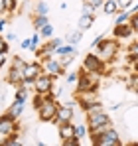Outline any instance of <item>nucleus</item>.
Returning a JSON list of instances; mask_svg holds the SVG:
<instances>
[{"label": "nucleus", "instance_id": "nucleus-46", "mask_svg": "<svg viewBox=\"0 0 138 146\" xmlns=\"http://www.w3.org/2000/svg\"><path fill=\"white\" fill-rule=\"evenodd\" d=\"M20 48H22V49H28V48H30V38H28V40H22V42H20Z\"/></svg>", "mask_w": 138, "mask_h": 146}, {"label": "nucleus", "instance_id": "nucleus-36", "mask_svg": "<svg viewBox=\"0 0 138 146\" xmlns=\"http://www.w3.org/2000/svg\"><path fill=\"white\" fill-rule=\"evenodd\" d=\"M63 146H79L81 144V140L77 138V136H73V138H67V140H61Z\"/></svg>", "mask_w": 138, "mask_h": 146}, {"label": "nucleus", "instance_id": "nucleus-47", "mask_svg": "<svg viewBox=\"0 0 138 146\" xmlns=\"http://www.w3.org/2000/svg\"><path fill=\"white\" fill-rule=\"evenodd\" d=\"M101 42H103V36H97V38H95V40H93V48H97V46H99V44H101Z\"/></svg>", "mask_w": 138, "mask_h": 146}, {"label": "nucleus", "instance_id": "nucleus-8", "mask_svg": "<svg viewBox=\"0 0 138 146\" xmlns=\"http://www.w3.org/2000/svg\"><path fill=\"white\" fill-rule=\"evenodd\" d=\"M0 132L6 134V136H10L14 132H20V122L16 121V119H12L8 113H4L0 117Z\"/></svg>", "mask_w": 138, "mask_h": 146}, {"label": "nucleus", "instance_id": "nucleus-27", "mask_svg": "<svg viewBox=\"0 0 138 146\" xmlns=\"http://www.w3.org/2000/svg\"><path fill=\"white\" fill-rule=\"evenodd\" d=\"M20 144H22V140H20V132H14V134L6 136V144H4V146H20Z\"/></svg>", "mask_w": 138, "mask_h": 146}, {"label": "nucleus", "instance_id": "nucleus-54", "mask_svg": "<svg viewBox=\"0 0 138 146\" xmlns=\"http://www.w3.org/2000/svg\"><path fill=\"white\" fill-rule=\"evenodd\" d=\"M81 2H87V0H81Z\"/></svg>", "mask_w": 138, "mask_h": 146}, {"label": "nucleus", "instance_id": "nucleus-53", "mask_svg": "<svg viewBox=\"0 0 138 146\" xmlns=\"http://www.w3.org/2000/svg\"><path fill=\"white\" fill-rule=\"evenodd\" d=\"M134 93H136V95H138V87H136V89H134Z\"/></svg>", "mask_w": 138, "mask_h": 146}, {"label": "nucleus", "instance_id": "nucleus-11", "mask_svg": "<svg viewBox=\"0 0 138 146\" xmlns=\"http://www.w3.org/2000/svg\"><path fill=\"white\" fill-rule=\"evenodd\" d=\"M109 122H113V121H111V117H109L105 111L87 117V126H89V130H95L97 126H103V124H109Z\"/></svg>", "mask_w": 138, "mask_h": 146}, {"label": "nucleus", "instance_id": "nucleus-19", "mask_svg": "<svg viewBox=\"0 0 138 146\" xmlns=\"http://www.w3.org/2000/svg\"><path fill=\"white\" fill-rule=\"evenodd\" d=\"M65 53H73V55H77V49H75V46L73 44H61L59 48H55V51H53V55H65Z\"/></svg>", "mask_w": 138, "mask_h": 146}, {"label": "nucleus", "instance_id": "nucleus-44", "mask_svg": "<svg viewBox=\"0 0 138 146\" xmlns=\"http://www.w3.org/2000/svg\"><path fill=\"white\" fill-rule=\"evenodd\" d=\"M6 28H8V20H6V18H2V16H0V34H2V32H4V30H6Z\"/></svg>", "mask_w": 138, "mask_h": 146}, {"label": "nucleus", "instance_id": "nucleus-50", "mask_svg": "<svg viewBox=\"0 0 138 146\" xmlns=\"http://www.w3.org/2000/svg\"><path fill=\"white\" fill-rule=\"evenodd\" d=\"M4 63H6V53H2V55H0V69L4 67Z\"/></svg>", "mask_w": 138, "mask_h": 146}, {"label": "nucleus", "instance_id": "nucleus-31", "mask_svg": "<svg viewBox=\"0 0 138 146\" xmlns=\"http://www.w3.org/2000/svg\"><path fill=\"white\" fill-rule=\"evenodd\" d=\"M40 36H42V38H53V26L46 24L42 30H40Z\"/></svg>", "mask_w": 138, "mask_h": 146}, {"label": "nucleus", "instance_id": "nucleus-22", "mask_svg": "<svg viewBox=\"0 0 138 146\" xmlns=\"http://www.w3.org/2000/svg\"><path fill=\"white\" fill-rule=\"evenodd\" d=\"M75 136H77L79 140H83L85 136H89V126H87L85 122H79V124H75Z\"/></svg>", "mask_w": 138, "mask_h": 146}, {"label": "nucleus", "instance_id": "nucleus-23", "mask_svg": "<svg viewBox=\"0 0 138 146\" xmlns=\"http://www.w3.org/2000/svg\"><path fill=\"white\" fill-rule=\"evenodd\" d=\"M130 12L128 10H120V12H116V16H115V26L116 24H126V22H130Z\"/></svg>", "mask_w": 138, "mask_h": 146}, {"label": "nucleus", "instance_id": "nucleus-41", "mask_svg": "<svg viewBox=\"0 0 138 146\" xmlns=\"http://www.w3.org/2000/svg\"><path fill=\"white\" fill-rule=\"evenodd\" d=\"M128 53H130V57H136V55H138V40L128 48Z\"/></svg>", "mask_w": 138, "mask_h": 146}, {"label": "nucleus", "instance_id": "nucleus-40", "mask_svg": "<svg viewBox=\"0 0 138 146\" xmlns=\"http://www.w3.org/2000/svg\"><path fill=\"white\" fill-rule=\"evenodd\" d=\"M49 44L53 46V51H55V48H59L61 44H65V40H61V38H51V40H49Z\"/></svg>", "mask_w": 138, "mask_h": 146}, {"label": "nucleus", "instance_id": "nucleus-51", "mask_svg": "<svg viewBox=\"0 0 138 146\" xmlns=\"http://www.w3.org/2000/svg\"><path fill=\"white\" fill-rule=\"evenodd\" d=\"M128 12H130V14H136V12H138V2H136V4H132V8H130Z\"/></svg>", "mask_w": 138, "mask_h": 146}, {"label": "nucleus", "instance_id": "nucleus-6", "mask_svg": "<svg viewBox=\"0 0 138 146\" xmlns=\"http://www.w3.org/2000/svg\"><path fill=\"white\" fill-rule=\"evenodd\" d=\"M42 65H44V73H49V75L55 77V79L61 77V75H65V71H67V69L61 65V61H59L57 55H55V57H53V55L47 57L46 61H42Z\"/></svg>", "mask_w": 138, "mask_h": 146}, {"label": "nucleus", "instance_id": "nucleus-29", "mask_svg": "<svg viewBox=\"0 0 138 146\" xmlns=\"http://www.w3.org/2000/svg\"><path fill=\"white\" fill-rule=\"evenodd\" d=\"M46 101V95H42V93H36L34 97H32V105H34V109L38 111L40 107H42V103Z\"/></svg>", "mask_w": 138, "mask_h": 146}, {"label": "nucleus", "instance_id": "nucleus-48", "mask_svg": "<svg viewBox=\"0 0 138 146\" xmlns=\"http://www.w3.org/2000/svg\"><path fill=\"white\" fill-rule=\"evenodd\" d=\"M132 69L138 73V55H136V57H132Z\"/></svg>", "mask_w": 138, "mask_h": 146}, {"label": "nucleus", "instance_id": "nucleus-18", "mask_svg": "<svg viewBox=\"0 0 138 146\" xmlns=\"http://www.w3.org/2000/svg\"><path fill=\"white\" fill-rule=\"evenodd\" d=\"M95 24V14L93 16H83L81 14V18H79V24H77V28L81 30V32H87L91 26Z\"/></svg>", "mask_w": 138, "mask_h": 146}, {"label": "nucleus", "instance_id": "nucleus-4", "mask_svg": "<svg viewBox=\"0 0 138 146\" xmlns=\"http://www.w3.org/2000/svg\"><path fill=\"white\" fill-rule=\"evenodd\" d=\"M95 146H120V134L116 132V128H109L107 132L99 134V136H91Z\"/></svg>", "mask_w": 138, "mask_h": 146}, {"label": "nucleus", "instance_id": "nucleus-5", "mask_svg": "<svg viewBox=\"0 0 138 146\" xmlns=\"http://www.w3.org/2000/svg\"><path fill=\"white\" fill-rule=\"evenodd\" d=\"M105 61L97 55V53H87L85 55V59H83V65H81V69L87 73H105Z\"/></svg>", "mask_w": 138, "mask_h": 146}, {"label": "nucleus", "instance_id": "nucleus-32", "mask_svg": "<svg viewBox=\"0 0 138 146\" xmlns=\"http://www.w3.org/2000/svg\"><path fill=\"white\" fill-rule=\"evenodd\" d=\"M63 77H65V83H67V85H75V83H77V77H79V73L69 71V73H65Z\"/></svg>", "mask_w": 138, "mask_h": 146}, {"label": "nucleus", "instance_id": "nucleus-13", "mask_svg": "<svg viewBox=\"0 0 138 146\" xmlns=\"http://www.w3.org/2000/svg\"><path fill=\"white\" fill-rule=\"evenodd\" d=\"M24 81V69H18V67H8V73H6V83L18 87L20 83Z\"/></svg>", "mask_w": 138, "mask_h": 146}, {"label": "nucleus", "instance_id": "nucleus-9", "mask_svg": "<svg viewBox=\"0 0 138 146\" xmlns=\"http://www.w3.org/2000/svg\"><path fill=\"white\" fill-rule=\"evenodd\" d=\"M42 73H44V65H42L40 61L26 63V67H24V81L34 83V81H36V77H40Z\"/></svg>", "mask_w": 138, "mask_h": 146}, {"label": "nucleus", "instance_id": "nucleus-45", "mask_svg": "<svg viewBox=\"0 0 138 146\" xmlns=\"http://www.w3.org/2000/svg\"><path fill=\"white\" fill-rule=\"evenodd\" d=\"M4 12L8 14V10H6V2H4V0H0V16H2Z\"/></svg>", "mask_w": 138, "mask_h": 146}, {"label": "nucleus", "instance_id": "nucleus-42", "mask_svg": "<svg viewBox=\"0 0 138 146\" xmlns=\"http://www.w3.org/2000/svg\"><path fill=\"white\" fill-rule=\"evenodd\" d=\"M130 26H132V30H134V32H138V12L130 16Z\"/></svg>", "mask_w": 138, "mask_h": 146}, {"label": "nucleus", "instance_id": "nucleus-26", "mask_svg": "<svg viewBox=\"0 0 138 146\" xmlns=\"http://www.w3.org/2000/svg\"><path fill=\"white\" fill-rule=\"evenodd\" d=\"M34 12H36V14H42V16H47V14H49V6H47V2H46V0H38Z\"/></svg>", "mask_w": 138, "mask_h": 146}, {"label": "nucleus", "instance_id": "nucleus-14", "mask_svg": "<svg viewBox=\"0 0 138 146\" xmlns=\"http://www.w3.org/2000/svg\"><path fill=\"white\" fill-rule=\"evenodd\" d=\"M57 134H59V138H61V140L73 138V136H75V124H73L71 121L59 122V124H57Z\"/></svg>", "mask_w": 138, "mask_h": 146}, {"label": "nucleus", "instance_id": "nucleus-52", "mask_svg": "<svg viewBox=\"0 0 138 146\" xmlns=\"http://www.w3.org/2000/svg\"><path fill=\"white\" fill-rule=\"evenodd\" d=\"M4 144H6V134L0 132V146H4Z\"/></svg>", "mask_w": 138, "mask_h": 146}, {"label": "nucleus", "instance_id": "nucleus-16", "mask_svg": "<svg viewBox=\"0 0 138 146\" xmlns=\"http://www.w3.org/2000/svg\"><path fill=\"white\" fill-rule=\"evenodd\" d=\"M6 113L12 117V119H16V121H20V117L24 115V101H12V105L6 109Z\"/></svg>", "mask_w": 138, "mask_h": 146}, {"label": "nucleus", "instance_id": "nucleus-2", "mask_svg": "<svg viewBox=\"0 0 138 146\" xmlns=\"http://www.w3.org/2000/svg\"><path fill=\"white\" fill-rule=\"evenodd\" d=\"M101 83V73H87V71H79L77 77V91L75 93H83V91H97Z\"/></svg>", "mask_w": 138, "mask_h": 146}, {"label": "nucleus", "instance_id": "nucleus-39", "mask_svg": "<svg viewBox=\"0 0 138 146\" xmlns=\"http://www.w3.org/2000/svg\"><path fill=\"white\" fill-rule=\"evenodd\" d=\"M128 87H130L132 91L138 87V75H130V77H128Z\"/></svg>", "mask_w": 138, "mask_h": 146}, {"label": "nucleus", "instance_id": "nucleus-38", "mask_svg": "<svg viewBox=\"0 0 138 146\" xmlns=\"http://www.w3.org/2000/svg\"><path fill=\"white\" fill-rule=\"evenodd\" d=\"M8 49H10V46L6 44V38L0 36V55H2V53H8Z\"/></svg>", "mask_w": 138, "mask_h": 146}, {"label": "nucleus", "instance_id": "nucleus-30", "mask_svg": "<svg viewBox=\"0 0 138 146\" xmlns=\"http://www.w3.org/2000/svg\"><path fill=\"white\" fill-rule=\"evenodd\" d=\"M73 57H75L73 53H65V55H59V61H61V65H63V67L67 69L69 65L73 63Z\"/></svg>", "mask_w": 138, "mask_h": 146}, {"label": "nucleus", "instance_id": "nucleus-35", "mask_svg": "<svg viewBox=\"0 0 138 146\" xmlns=\"http://www.w3.org/2000/svg\"><path fill=\"white\" fill-rule=\"evenodd\" d=\"M93 12H95V8H93L89 2H83V8H81V14L83 16H93Z\"/></svg>", "mask_w": 138, "mask_h": 146}, {"label": "nucleus", "instance_id": "nucleus-17", "mask_svg": "<svg viewBox=\"0 0 138 146\" xmlns=\"http://www.w3.org/2000/svg\"><path fill=\"white\" fill-rule=\"evenodd\" d=\"M101 8H103V12H105L107 16H113V14H116V10H120L116 0H105Z\"/></svg>", "mask_w": 138, "mask_h": 146}, {"label": "nucleus", "instance_id": "nucleus-34", "mask_svg": "<svg viewBox=\"0 0 138 146\" xmlns=\"http://www.w3.org/2000/svg\"><path fill=\"white\" fill-rule=\"evenodd\" d=\"M4 2H6V10H8V14H12V12L18 10V0H4Z\"/></svg>", "mask_w": 138, "mask_h": 146}, {"label": "nucleus", "instance_id": "nucleus-25", "mask_svg": "<svg viewBox=\"0 0 138 146\" xmlns=\"http://www.w3.org/2000/svg\"><path fill=\"white\" fill-rule=\"evenodd\" d=\"M40 42H42V36H40V32H34V36L30 38V48H28V49L36 53V51H38V48L42 46Z\"/></svg>", "mask_w": 138, "mask_h": 146}, {"label": "nucleus", "instance_id": "nucleus-37", "mask_svg": "<svg viewBox=\"0 0 138 146\" xmlns=\"http://www.w3.org/2000/svg\"><path fill=\"white\" fill-rule=\"evenodd\" d=\"M116 2H118V8H120V10H128L134 0H116Z\"/></svg>", "mask_w": 138, "mask_h": 146}, {"label": "nucleus", "instance_id": "nucleus-21", "mask_svg": "<svg viewBox=\"0 0 138 146\" xmlns=\"http://www.w3.org/2000/svg\"><path fill=\"white\" fill-rule=\"evenodd\" d=\"M101 111H105V109H103V105H101V101H95V103H91L89 107H85V109H83L85 117H91V115H95V113H101Z\"/></svg>", "mask_w": 138, "mask_h": 146}, {"label": "nucleus", "instance_id": "nucleus-12", "mask_svg": "<svg viewBox=\"0 0 138 146\" xmlns=\"http://www.w3.org/2000/svg\"><path fill=\"white\" fill-rule=\"evenodd\" d=\"M132 34H134V30H132L130 22H126V24H116L115 30H113V36H115L116 40H128Z\"/></svg>", "mask_w": 138, "mask_h": 146}, {"label": "nucleus", "instance_id": "nucleus-24", "mask_svg": "<svg viewBox=\"0 0 138 146\" xmlns=\"http://www.w3.org/2000/svg\"><path fill=\"white\" fill-rule=\"evenodd\" d=\"M81 38H83V32H81V30H77V32H69L67 36H65V42L75 46V44H79V42H81Z\"/></svg>", "mask_w": 138, "mask_h": 146}, {"label": "nucleus", "instance_id": "nucleus-28", "mask_svg": "<svg viewBox=\"0 0 138 146\" xmlns=\"http://www.w3.org/2000/svg\"><path fill=\"white\" fill-rule=\"evenodd\" d=\"M14 99H16V101H24V103H26V99H28V89H26V87H22V85H20V87H16Z\"/></svg>", "mask_w": 138, "mask_h": 146}, {"label": "nucleus", "instance_id": "nucleus-3", "mask_svg": "<svg viewBox=\"0 0 138 146\" xmlns=\"http://www.w3.org/2000/svg\"><path fill=\"white\" fill-rule=\"evenodd\" d=\"M95 49H97V55H99L105 63H111L116 57V53H118V42H116V38L115 40H105V38H103V42Z\"/></svg>", "mask_w": 138, "mask_h": 146}, {"label": "nucleus", "instance_id": "nucleus-49", "mask_svg": "<svg viewBox=\"0 0 138 146\" xmlns=\"http://www.w3.org/2000/svg\"><path fill=\"white\" fill-rule=\"evenodd\" d=\"M14 40H16V34H12V32L6 34V42H14Z\"/></svg>", "mask_w": 138, "mask_h": 146}, {"label": "nucleus", "instance_id": "nucleus-1", "mask_svg": "<svg viewBox=\"0 0 138 146\" xmlns=\"http://www.w3.org/2000/svg\"><path fill=\"white\" fill-rule=\"evenodd\" d=\"M57 109H59V103L53 93H47L46 95V101L42 103V107L36 111L38 113V119L42 122H53L55 117H57Z\"/></svg>", "mask_w": 138, "mask_h": 146}, {"label": "nucleus", "instance_id": "nucleus-15", "mask_svg": "<svg viewBox=\"0 0 138 146\" xmlns=\"http://www.w3.org/2000/svg\"><path fill=\"white\" fill-rule=\"evenodd\" d=\"M95 101H99V99H97V91H83V93H77V103H79L81 109L89 107V105L95 103Z\"/></svg>", "mask_w": 138, "mask_h": 146}, {"label": "nucleus", "instance_id": "nucleus-7", "mask_svg": "<svg viewBox=\"0 0 138 146\" xmlns=\"http://www.w3.org/2000/svg\"><path fill=\"white\" fill-rule=\"evenodd\" d=\"M53 81H55V77H51L49 73H42L34 81V91L36 93H42V95L53 93Z\"/></svg>", "mask_w": 138, "mask_h": 146}, {"label": "nucleus", "instance_id": "nucleus-33", "mask_svg": "<svg viewBox=\"0 0 138 146\" xmlns=\"http://www.w3.org/2000/svg\"><path fill=\"white\" fill-rule=\"evenodd\" d=\"M26 63H28V61H24V59L20 57V55H14V57H12V67L24 69V67H26Z\"/></svg>", "mask_w": 138, "mask_h": 146}, {"label": "nucleus", "instance_id": "nucleus-10", "mask_svg": "<svg viewBox=\"0 0 138 146\" xmlns=\"http://www.w3.org/2000/svg\"><path fill=\"white\" fill-rule=\"evenodd\" d=\"M75 117V109H73V103H65V105H59L57 109V117H55V124L59 122H67V121H73Z\"/></svg>", "mask_w": 138, "mask_h": 146}, {"label": "nucleus", "instance_id": "nucleus-55", "mask_svg": "<svg viewBox=\"0 0 138 146\" xmlns=\"http://www.w3.org/2000/svg\"><path fill=\"white\" fill-rule=\"evenodd\" d=\"M136 34H138V32H136Z\"/></svg>", "mask_w": 138, "mask_h": 146}, {"label": "nucleus", "instance_id": "nucleus-20", "mask_svg": "<svg viewBox=\"0 0 138 146\" xmlns=\"http://www.w3.org/2000/svg\"><path fill=\"white\" fill-rule=\"evenodd\" d=\"M32 24H34V30H36V32H40L46 24H49V18H47V16H42V14H36L34 20H32Z\"/></svg>", "mask_w": 138, "mask_h": 146}, {"label": "nucleus", "instance_id": "nucleus-43", "mask_svg": "<svg viewBox=\"0 0 138 146\" xmlns=\"http://www.w3.org/2000/svg\"><path fill=\"white\" fill-rule=\"evenodd\" d=\"M87 2L91 4L95 10H97V8H101V6H103V2H105V0H87Z\"/></svg>", "mask_w": 138, "mask_h": 146}]
</instances>
